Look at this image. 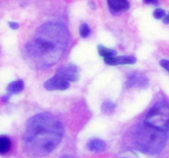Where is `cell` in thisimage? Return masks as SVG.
Masks as SVG:
<instances>
[{
    "mask_svg": "<svg viewBox=\"0 0 169 158\" xmlns=\"http://www.w3.org/2000/svg\"><path fill=\"white\" fill-rule=\"evenodd\" d=\"M69 31L61 23L49 22L41 26L26 45V59L38 69L50 68L60 60L69 45Z\"/></svg>",
    "mask_w": 169,
    "mask_h": 158,
    "instance_id": "cell-1",
    "label": "cell"
},
{
    "mask_svg": "<svg viewBox=\"0 0 169 158\" xmlns=\"http://www.w3.org/2000/svg\"><path fill=\"white\" fill-rule=\"evenodd\" d=\"M64 133L63 124L54 115L40 113L30 118L23 135V148L26 155L41 158L57 147Z\"/></svg>",
    "mask_w": 169,
    "mask_h": 158,
    "instance_id": "cell-2",
    "label": "cell"
},
{
    "mask_svg": "<svg viewBox=\"0 0 169 158\" xmlns=\"http://www.w3.org/2000/svg\"><path fill=\"white\" fill-rule=\"evenodd\" d=\"M165 132L150 126L145 122L130 129L128 136L129 146L146 154H157L164 149L166 143Z\"/></svg>",
    "mask_w": 169,
    "mask_h": 158,
    "instance_id": "cell-3",
    "label": "cell"
},
{
    "mask_svg": "<svg viewBox=\"0 0 169 158\" xmlns=\"http://www.w3.org/2000/svg\"><path fill=\"white\" fill-rule=\"evenodd\" d=\"M145 123L164 132L169 131V105L165 103L155 105L147 115Z\"/></svg>",
    "mask_w": 169,
    "mask_h": 158,
    "instance_id": "cell-4",
    "label": "cell"
},
{
    "mask_svg": "<svg viewBox=\"0 0 169 158\" xmlns=\"http://www.w3.org/2000/svg\"><path fill=\"white\" fill-rule=\"evenodd\" d=\"M56 75L67 82H76L79 77V71L76 65L68 64L58 68Z\"/></svg>",
    "mask_w": 169,
    "mask_h": 158,
    "instance_id": "cell-5",
    "label": "cell"
},
{
    "mask_svg": "<svg viewBox=\"0 0 169 158\" xmlns=\"http://www.w3.org/2000/svg\"><path fill=\"white\" fill-rule=\"evenodd\" d=\"M44 88L48 91H64L69 88V82L55 74L44 83Z\"/></svg>",
    "mask_w": 169,
    "mask_h": 158,
    "instance_id": "cell-6",
    "label": "cell"
},
{
    "mask_svg": "<svg viewBox=\"0 0 169 158\" xmlns=\"http://www.w3.org/2000/svg\"><path fill=\"white\" fill-rule=\"evenodd\" d=\"M126 86L128 88H148L149 80L146 77L140 74H133L128 77Z\"/></svg>",
    "mask_w": 169,
    "mask_h": 158,
    "instance_id": "cell-7",
    "label": "cell"
},
{
    "mask_svg": "<svg viewBox=\"0 0 169 158\" xmlns=\"http://www.w3.org/2000/svg\"><path fill=\"white\" fill-rule=\"evenodd\" d=\"M104 62L110 66H117V65L134 64L136 63V59L133 56L121 55V56H112L105 58Z\"/></svg>",
    "mask_w": 169,
    "mask_h": 158,
    "instance_id": "cell-8",
    "label": "cell"
},
{
    "mask_svg": "<svg viewBox=\"0 0 169 158\" xmlns=\"http://www.w3.org/2000/svg\"><path fill=\"white\" fill-rule=\"evenodd\" d=\"M110 11L112 13H117L121 11H127L129 9L128 0H107Z\"/></svg>",
    "mask_w": 169,
    "mask_h": 158,
    "instance_id": "cell-9",
    "label": "cell"
},
{
    "mask_svg": "<svg viewBox=\"0 0 169 158\" xmlns=\"http://www.w3.org/2000/svg\"><path fill=\"white\" fill-rule=\"evenodd\" d=\"M88 148L91 152L93 153H102L106 148V143L99 139V138H93L91 139L88 143Z\"/></svg>",
    "mask_w": 169,
    "mask_h": 158,
    "instance_id": "cell-10",
    "label": "cell"
},
{
    "mask_svg": "<svg viewBox=\"0 0 169 158\" xmlns=\"http://www.w3.org/2000/svg\"><path fill=\"white\" fill-rule=\"evenodd\" d=\"M23 89H24V82L22 80L13 81L11 83H9L8 86V92L9 95L20 93L22 91Z\"/></svg>",
    "mask_w": 169,
    "mask_h": 158,
    "instance_id": "cell-11",
    "label": "cell"
},
{
    "mask_svg": "<svg viewBox=\"0 0 169 158\" xmlns=\"http://www.w3.org/2000/svg\"><path fill=\"white\" fill-rule=\"evenodd\" d=\"M12 142L8 136L0 135V155H4L10 151Z\"/></svg>",
    "mask_w": 169,
    "mask_h": 158,
    "instance_id": "cell-12",
    "label": "cell"
},
{
    "mask_svg": "<svg viewBox=\"0 0 169 158\" xmlns=\"http://www.w3.org/2000/svg\"><path fill=\"white\" fill-rule=\"evenodd\" d=\"M98 51L101 56L103 57V59L105 58H108V57L115 56L116 54V51L112 49L106 48V46L103 45H98Z\"/></svg>",
    "mask_w": 169,
    "mask_h": 158,
    "instance_id": "cell-13",
    "label": "cell"
},
{
    "mask_svg": "<svg viewBox=\"0 0 169 158\" xmlns=\"http://www.w3.org/2000/svg\"><path fill=\"white\" fill-rule=\"evenodd\" d=\"M116 107V105L112 101H106L102 105V112L103 114L112 113Z\"/></svg>",
    "mask_w": 169,
    "mask_h": 158,
    "instance_id": "cell-14",
    "label": "cell"
},
{
    "mask_svg": "<svg viewBox=\"0 0 169 158\" xmlns=\"http://www.w3.org/2000/svg\"><path fill=\"white\" fill-rule=\"evenodd\" d=\"M91 33V30L89 27L88 24L87 23H83L80 26V28H79V34H80L81 37L83 38H88L90 36Z\"/></svg>",
    "mask_w": 169,
    "mask_h": 158,
    "instance_id": "cell-15",
    "label": "cell"
},
{
    "mask_svg": "<svg viewBox=\"0 0 169 158\" xmlns=\"http://www.w3.org/2000/svg\"><path fill=\"white\" fill-rule=\"evenodd\" d=\"M153 17L155 19H162L164 18L165 16H166V12L164 11V9H156L153 12Z\"/></svg>",
    "mask_w": 169,
    "mask_h": 158,
    "instance_id": "cell-16",
    "label": "cell"
},
{
    "mask_svg": "<svg viewBox=\"0 0 169 158\" xmlns=\"http://www.w3.org/2000/svg\"><path fill=\"white\" fill-rule=\"evenodd\" d=\"M116 158H138V156L130 151H125L120 153Z\"/></svg>",
    "mask_w": 169,
    "mask_h": 158,
    "instance_id": "cell-17",
    "label": "cell"
},
{
    "mask_svg": "<svg viewBox=\"0 0 169 158\" xmlns=\"http://www.w3.org/2000/svg\"><path fill=\"white\" fill-rule=\"evenodd\" d=\"M160 65L164 68V69H166V70L169 73V60H167V59H163V60H161Z\"/></svg>",
    "mask_w": 169,
    "mask_h": 158,
    "instance_id": "cell-18",
    "label": "cell"
},
{
    "mask_svg": "<svg viewBox=\"0 0 169 158\" xmlns=\"http://www.w3.org/2000/svg\"><path fill=\"white\" fill-rule=\"evenodd\" d=\"M9 27L12 30H17V29L19 28V24L15 22H9Z\"/></svg>",
    "mask_w": 169,
    "mask_h": 158,
    "instance_id": "cell-19",
    "label": "cell"
},
{
    "mask_svg": "<svg viewBox=\"0 0 169 158\" xmlns=\"http://www.w3.org/2000/svg\"><path fill=\"white\" fill-rule=\"evenodd\" d=\"M143 3H147V4L156 5V4H158V0H143Z\"/></svg>",
    "mask_w": 169,
    "mask_h": 158,
    "instance_id": "cell-20",
    "label": "cell"
},
{
    "mask_svg": "<svg viewBox=\"0 0 169 158\" xmlns=\"http://www.w3.org/2000/svg\"><path fill=\"white\" fill-rule=\"evenodd\" d=\"M9 97H10V95H9H9H6V96H3V97H2V101H3V102L9 101Z\"/></svg>",
    "mask_w": 169,
    "mask_h": 158,
    "instance_id": "cell-21",
    "label": "cell"
},
{
    "mask_svg": "<svg viewBox=\"0 0 169 158\" xmlns=\"http://www.w3.org/2000/svg\"><path fill=\"white\" fill-rule=\"evenodd\" d=\"M164 22L165 24H169V13L167 14L165 17H164Z\"/></svg>",
    "mask_w": 169,
    "mask_h": 158,
    "instance_id": "cell-22",
    "label": "cell"
},
{
    "mask_svg": "<svg viewBox=\"0 0 169 158\" xmlns=\"http://www.w3.org/2000/svg\"><path fill=\"white\" fill-rule=\"evenodd\" d=\"M61 158H75V157H74V156H62Z\"/></svg>",
    "mask_w": 169,
    "mask_h": 158,
    "instance_id": "cell-23",
    "label": "cell"
}]
</instances>
